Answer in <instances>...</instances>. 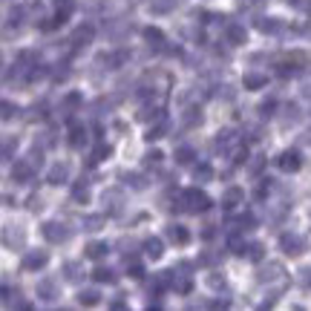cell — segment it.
Segmentation results:
<instances>
[{"label": "cell", "instance_id": "28", "mask_svg": "<svg viewBox=\"0 0 311 311\" xmlns=\"http://www.w3.org/2000/svg\"><path fill=\"white\" fill-rule=\"evenodd\" d=\"M176 162H179V164H190V162H193V150H190V147H179V150H176Z\"/></svg>", "mask_w": 311, "mask_h": 311}, {"label": "cell", "instance_id": "14", "mask_svg": "<svg viewBox=\"0 0 311 311\" xmlns=\"http://www.w3.org/2000/svg\"><path fill=\"white\" fill-rule=\"evenodd\" d=\"M162 248H164L162 239H147V242H144V254H147L150 260H162V254H164Z\"/></svg>", "mask_w": 311, "mask_h": 311}, {"label": "cell", "instance_id": "34", "mask_svg": "<svg viewBox=\"0 0 311 311\" xmlns=\"http://www.w3.org/2000/svg\"><path fill=\"white\" fill-rule=\"evenodd\" d=\"M260 110H262V115H274V110H277V101H265Z\"/></svg>", "mask_w": 311, "mask_h": 311}, {"label": "cell", "instance_id": "5", "mask_svg": "<svg viewBox=\"0 0 311 311\" xmlns=\"http://www.w3.org/2000/svg\"><path fill=\"white\" fill-rule=\"evenodd\" d=\"M46 260H49L46 251H29V254L23 257V268H26V271H38V268L46 265Z\"/></svg>", "mask_w": 311, "mask_h": 311}, {"label": "cell", "instance_id": "12", "mask_svg": "<svg viewBox=\"0 0 311 311\" xmlns=\"http://www.w3.org/2000/svg\"><path fill=\"white\" fill-rule=\"evenodd\" d=\"M66 176H69V167L58 162V164H52V170H49V176H46V181H49V184H61Z\"/></svg>", "mask_w": 311, "mask_h": 311}, {"label": "cell", "instance_id": "9", "mask_svg": "<svg viewBox=\"0 0 311 311\" xmlns=\"http://www.w3.org/2000/svg\"><path fill=\"white\" fill-rule=\"evenodd\" d=\"M225 35H228V44H233V46H242V44L248 41V32H245L242 23H230Z\"/></svg>", "mask_w": 311, "mask_h": 311}, {"label": "cell", "instance_id": "38", "mask_svg": "<svg viewBox=\"0 0 311 311\" xmlns=\"http://www.w3.org/2000/svg\"><path fill=\"white\" fill-rule=\"evenodd\" d=\"M208 282H211L213 288H222V285H225V277H216V274H213V277H208Z\"/></svg>", "mask_w": 311, "mask_h": 311}, {"label": "cell", "instance_id": "27", "mask_svg": "<svg viewBox=\"0 0 311 311\" xmlns=\"http://www.w3.org/2000/svg\"><path fill=\"white\" fill-rule=\"evenodd\" d=\"M173 6H176V0H153V3H150L153 12H170Z\"/></svg>", "mask_w": 311, "mask_h": 311}, {"label": "cell", "instance_id": "7", "mask_svg": "<svg viewBox=\"0 0 311 311\" xmlns=\"http://www.w3.org/2000/svg\"><path fill=\"white\" fill-rule=\"evenodd\" d=\"M32 176H35L32 162H15V167H12V179L15 181H29Z\"/></svg>", "mask_w": 311, "mask_h": 311}, {"label": "cell", "instance_id": "25", "mask_svg": "<svg viewBox=\"0 0 311 311\" xmlns=\"http://www.w3.org/2000/svg\"><path fill=\"white\" fill-rule=\"evenodd\" d=\"M92 279H95V282H113L115 274L110 268H95V271H92Z\"/></svg>", "mask_w": 311, "mask_h": 311}, {"label": "cell", "instance_id": "22", "mask_svg": "<svg viewBox=\"0 0 311 311\" xmlns=\"http://www.w3.org/2000/svg\"><path fill=\"white\" fill-rule=\"evenodd\" d=\"M193 176H196V181H211V179H213L211 164H199L196 170H193Z\"/></svg>", "mask_w": 311, "mask_h": 311}, {"label": "cell", "instance_id": "6", "mask_svg": "<svg viewBox=\"0 0 311 311\" xmlns=\"http://www.w3.org/2000/svg\"><path fill=\"white\" fill-rule=\"evenodd\" d=\"M69 144L75 150H81L87 144V130H84V124H78V121H69Z\"/></svg>", "mask_w": 311, "mask_h": 311}, {"label": "cell", "instance_id": "21", "mask_svg": "<svg viewBox=\"0 0 311 311\" xmlns=\"http://www.w3.org/2000/svg\"><path fill=\"white\" fill-rule=\"evenodd\" d=\"M265 81H268V78H265V75H245V89H260V87H265Z\"/></svg>", "mask_w": 311, "mask_h": 311}, {"label": "cell", "instance_id": "37", "mask_svg": "<svg viewBox=\"0 0 311 311\" xmlns=\"http://www.w3.org/2000/svg\"><path fill=\"white\" fill-rule=\"evenodd\" d=\"M12 113H17V107H12L9 101H3V118L9 121V118H12Z\"/></svg>", "mask_w": 311, "mask_h": 311}, {"label": "cell", "instance_id": "11", "mask_svg": "<svg viewBox=\"0 0 311 311\" xmlns=\"http://www.w3.org/2000/svg\"><path fill=\"white\" fill-rule=\"evenodd\" d=\"M242 196H245V193H242V187H228V190H225V193H222V208H236V205H239V202H242Z\"/></svg>", "mask_w": 311, "mask_h": 311}, {"label": "cell", "instance_id": "32", "mask_svg": "<svg viewBox=\"0 0 311 311\" xmlns=\"http://www.w3.org/2000/svg\"><path fill=\"white\" fill-rule=\"evenodd\" d=\"M239 3V9H260L262 0H236Z\"/></svg>", "mask_w": 311, "mask_h": 311}, {"label": "cell", "instance_id": "18", "mask_svg": "<svg viewBox=\"0 0 311 311\" xmlns=\"http://www.w3.org/2000/svg\"><path fill=\"white\" fill-rule=\"evenodd\" d=\"M121 202H124L121 190H107V193H104V205H110L113 211H118V208H121Z\"/></svg>", "mask_w": 311, "mask_h": 311}, {"label": "cell", "instance_id": "8", "mask_svg": "<svg viewBox=\"0 0 311 311\" xmlns=\"http://www.w3.org/2000/svg\"><path fill=\"white\" fill-rule=\"evenodd\" d=\"M92 35H95V29H92V26H78V29L72 32V46H75V49L87 46V44L92 41Z\"/></svg>", "mask_w": 311, "mask_h": 311}, {"label": "cell", "instance_id": "4", "mask_svg": "<svg viewBox=\"0 0 311 311\" xmlns=\"http://www.w3.org/2000/svg\"><path fill=\"white\" fill-rule=\"evenodd\" d=\"M277 164H279V170H285V173H297V170L303 167L300 153H297V150H285V153L277 159Z\"/></svg>", "mask_w": 311, "mask_h": 311}, {"label": "cell", "instance_id": "36", "mask_svg": "<svg viewBox=\"0 0 311 311\" xmlns=\"http://www.w3.org/2000/svg\"><path fill=\"white\" fill-rule=\"evenodd\" d=\"M248 257L257 262V260H262V245H251V251H248Z\"/></svg>", "mask_w": 311, "mask_h": 311}, {"label": "cell", "instance_id": "19", "mask_svg": "<svg viewBox=\"0 0 311 311\" xmlns=\"http://www.w3.org/2000/svg\"><path fill=\"white\" fill-rule=\"evenodd\" d=\"M38 297H44V300H55V282H49V279L38 282Z\"/></svg>", "mask_w": 311, "mask_h": 311}, {"label": "cell", "instance_id": "2", "mask_svg": "<svg viewBox=\"0 0 311 311\" xmlns=\"http://www.w3.org/2000/svg\"><path fill=\"white\" fill-rule=\"evenodd\" d=\"M279 248H282V254H288V257H300V254L306 251V239L297 236V233H282V236H279Z\"/></svg>", "mask_w": 311, "mask_h": 311}, {"label": "cell", "instance_id": "35", "mask_svg": "<svg viewBox=\"0 0 311 311\" xmlns=\"http://www.w3.org/2000/svg\"><path fill=\"white\" fill-rule=\"evenodd\" d=\"M144 159H147V164H159L164 159L162 153H159V150H153V153H147V156H144Z\"/></svg>", "mask_w": 311, "mask_h": 311}, {"label": "cell", "instance_id": "31", "mask_svg": "<svg viewBox=\"0 0 311 311\" xmlns=\"http://www.w3.org/2000/svg\"><path fill=\"white\" fill-rule=\"evenodd\" d=\"M127 268H130V277H135V279H141V274H144V271H141V265H138V262L135 260H127Z\"/></svg>", "mask_w": 311, "mask_h": 311}, {"label": "cell", "instance_id": "3", "mask_svg": "<svg viewBox=\"0 0 311 311\" xmlns=\"http://www.w3.org/2000/svg\"><path fill=\"white\" fill-rule=\"evenodd\" d=\"M44 236L49 239L52 245H61V242L69 239V230H66V225H61V222H46V225H44Z\"/></svg>", "mask_w": 311, "mask_h": 311}, {"label": "cell", "instance_id": "17", "mask_svg": "<svg viewBox=\"0 0 311 311\" xmlns=\"http://www.w3.org/2000/svg\"><path fill=\"white\" fill-rule=\"evenodd\" d=\"M78 303H81V306H98V303H101V294L95 291V288H87V291H81V294H78Z\"/></svg>", "mask_w": 311, "mask_h": 311}, {"label": "cell", "instance_id": "29", "mask_svg": "<svg viewBox=\"0 0 311 311\" xmlns=\"http://www.w3.org/2000/svg\"><path fill=\"white\" fill-rule=\"evenodd\" d=\"M127 181H130V184L135 187V190H144V187H147V179H144V176H138V173L127 176Z\"/></svg>", "mask_w": 311, "mask_h": 311}, {"label": "cell", "instance_id": "30", "mask_svg": "<svg viewBox=\"0 0 311 311\" xmlns=\"http://www.w3.org/2000/svg\"><path fill=\"white\" fill-rule=\"evenodd\" d=\"M107 156H110V147H107V144H101V147L95 150V153H92V159H89V164L101 162V159H107Z\"/></svg>", "mask_w": 311, "mask_h": 311}, {"label": "cell", "instance_id": "20", "mask_svg": "<svg viewBox=\"0 0 311 311\" xmlns=\"http://www.w3.org/2000/svg\"><path fill=\"white\" fill-rule=\"evenodd\" d=\"M64 274H66V279H69V282H78V279H81V265H78V262H66V265H64Z\"/></svg>", "mask_w": 311, "mask_h": 311}, {"label": "cell", "instance_id": "15", "mask_svg": "<svg viewBox=\"0 0 311 311\" xmlns=\"http://www.w3.org/2000/svg\"><path fill=\"white\" fill-rule=\"evenodd\" d=\"M144 41H147L150 46H156V49H162V46H164V35L159 32V29H153V26L144 29Z\"/></svg>", "mask_w": 311, "mask_h": 311}, {"label": "cell", "instance_id": "33", "mask_svg": "<svg viewBox=\"0 0 311 311\" xmlns=\"http://www.w3.org/2000/svg\"><path fill=\"white\" fill-rule=\"evenodd\" d=\"M87 199H89V190L78 184V187H75V202H87Z\"/></svg>", "mask_w": 311, "mask_h": 311}, {"label": "cell", "instance_id": "26", "mask_svg": "<svg viewBox=\"0 0 311 311\" xmlns=\"http://www.w3.org/2000/svg\"><path fill=\"white\" fill-rule=\"evenodd\" d=\"M104 216H84V230H101Z\"/></svg>", "mask_w": 311, "mask_h": 311}, {"label": "cell", "instance_id": "24", "mask_svg": "<svg viewBox=\"0 0 311 311\" xmlns=\"http://www.w3.org/2000/svg\"><path fill=\"white\" fill-rule=\"evenodd\" d=\"M164 133H167V121H159L156 127H150V133L144 135V138H147V141H156V138H162Z\"/></svg>", "mask_w": 311, "mask_h": 311}, {"label": "cell", "instance_id": "10", "mask_svg": "<svg viewBox=\"0 0 311 311\" xmlns=\"http://www.w3.org/2000/svg\"><path fill=\"white\" fill-rule=\"evenodd\" d=\"M167 239L176 242V245H187L190 242V233L181 228V225H167Z\"/></svg>", "mask_w": 311, "mask_h": 311}, {"label": "cell", "instance_id": "13", "mask_svg": "<svg viewBox=\"0 0 311 311\" xmlns=\"http://www.w3.org/2000/svg\"><path fill=\"white\" fill-rule=\"evenodd\" d=\"M107 251H110V248H107V242H89V245H87V251H84V257H89V260H101Z\"/></svg>", "mask_w": 311, "mask_h": 311}, {"label": "cell", "instance_id": "16", "mask_svg": "<svg viewBox=\"0 0 311 311\" xmlns=\"http://www.w3.org/2000/svg\"><path fill=\"white\" fill-rule=\"evenodd\" d=\"M260 32H282V23H279V17H260Z\"/></svg>", "mask_w": 311, "mask_h": 311}, {"label": "cell", "instance_id": "1", "mask_svg": "<svg viewBox=\"0 0 311 311\" xmlns=\"http://www.w3.org/2000/svg\"><path fill=\"white\" fill-rule=\"evenodd\" d=\"M179 208L187 213H205L211 208V196L202 193L199 187H190V190H181L179 193Z\"/></svg>", "mask_w": 311, "mask_h": 311}, {"label": "cell", "instance_id": "23", "mask_svg": "<svg viewBox=\"0 0 311 311\" xmlns=\"http://www.w3.org/2000/svg\"><path fill=\"white\" fill-rule=\"evenodd\" d=\"M78 104H81V95H78V92H69V95L64 98V115H69Z\"/></svg>", "mask_w": 311, "mask_h": 311}]
</instances>
